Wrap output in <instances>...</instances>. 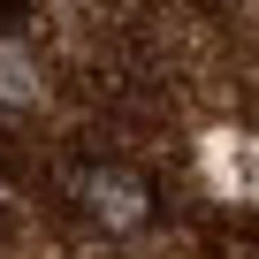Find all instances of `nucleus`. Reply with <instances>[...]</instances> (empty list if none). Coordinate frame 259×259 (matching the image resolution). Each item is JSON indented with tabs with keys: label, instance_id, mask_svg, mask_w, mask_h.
I'll return each mask as SVG.
<instances>
[{
	"label": "nucleus",
	"instance_id": "1",
	"mask_svg": "<svg viewBox=\"0 0 259 259\" xmlns=\"http://www.w3.org/2000/svg\"><path fill=\"white\" fill-rule=\"evenodd\" d=\"M206 176L221 183V191H259V145H236V138H213L206 145Z\"/></svg>",
	"mask_w": 259,
	"mask_h": 259
}]
</instances>
